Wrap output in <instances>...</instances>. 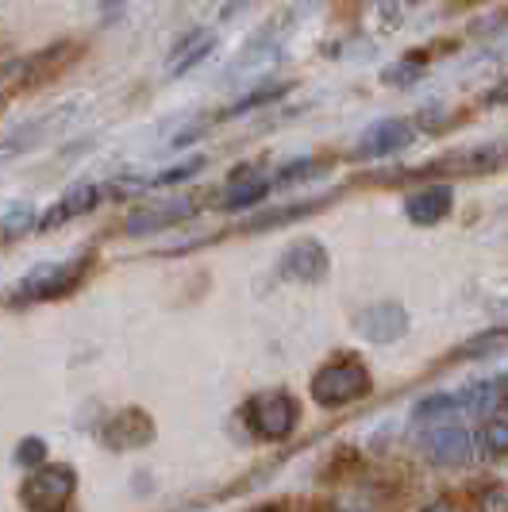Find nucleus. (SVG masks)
Instances as JSON below:
<instances>
[{
  "label": "nucleus",
  "mask_w": 508,
  "mask_h": 512,
  "mask_svg": "<svg viewBox=\"0 0 508 512\" xmlns=\"http://www.w3.org/2000/svg\"><path fill=\"white\" fill-rule=\"evenodd\" d=\"M312 401L320 405V409H343V405H355L362 397H370V389H374V378H370V370H366V362L362 359H331L324 362L316 374H312Z\"/></svg>",
  "instance_id": "1"
},
{
  "label": "nucleus",
  "mask_w": 508,
  "mask_h": 512,
  "mask_svg": "<svg viewBox=\"0 0 508 512\" xmlns=\"http://www.w3.org/2000/svg\"><path fill=\"white\" fill-rule=\"evenodd\" d=\"M77 493V470L66 462H47L31 470L20 486V501L27 512H66Z\"/></svg>",
  "instance_id": "2"
},
{
  "label": "nucleus",
  "mask_w": 508,
  "mask_h": 512,
  "mask_svg": "<svg viewBox=\"0 0 508 512\" xmlns=\"http://www.w3.org/2000/svg\"><path fill=\"white\" fill-rule=\"evenodd\" d=\"M247 424L258 439L266 443H281L297 432L301 424V405L293 393L285 389H266V393H254L247 401Z\"/></svg>",
  "instance_id": "3"
},
{
  "label": "nucleus",
  "mask_w": 508,
  "mask_h": 512,
  "mask_svg": "<svg viewBox=\"0 0 508 512\" xmlns=\"http://www.w3.org/2000/svg\"><path fill=\"white\" fill-rule=\"evenodd\" d=\"M328 270H331V258H328V247H324L320 239H297V243L278 258V278L297 282V285L324 282Z\"/></svg>",
  "instance_id": "4"
},
{
  "label": "nucleus",
  "mask_w": 508,
  "mask_h": 512,
  "mask_svg": "<svg viewBox=\"0 0 508 512\" xmlns=\"http://www.w3.org/2000/svg\"><path fill=\"white\" fill-rule=\"evenodd\" d=\"M355 332L370 343H397L408 332V308L401 301H374L355 312Z\"/></svg>",
  "instance_id": "5"
},
{
  "label": "nucleus",
  "mask_w": 508,
  "mask_h": 512,
  "mask_svg": "<svg viewBox=\"0 0 508 512\" xmlns=\"http://www.w3.org/2000/svg\"><path fill=\"white\" fill-rule=\"evenodd\" d=\"M81 282V262H58V266H39L31 270L24 282L16 285V301L31 305V301H54L66 289H74Z\"/></svg>",
  "instance_id": "6"
},
{
  "label": "nucleus",
  "mask_w": 508,
  "mask_h": 512,
  "mask_svg": "<svg viewBox=\"0 0 508 512\" xmlns=\"http://www.w3.org/2000/svg\"><path fill=\"white\" fill-rule=\"evenodd\" d=\"M412 139H416V124L412 120L385 116V120H378V124H370V128L362 131L355 154L358 158H385V154L405 151Z\"/></svg>",
  "instance_id": "7"
},
{
  "label": "nucleus",
  "mask_w": 508,
  "mask_h": 512,
  "mask_svg": "<svg viewBox=\"0 0 508 512\" xmlns=\"http://www.w3.org/2000/svg\"><path fill=\"white\" fill-rule=\"evenodd\" d=\"M451 208H455V189L447 181H432V185H424V189L405 197V216L408 224H416V228L443 224L451 216Z\"/></svg>",
  "instance_id": "8"
},
{
  "label": "nucleus",
  "mask_w": 508,
  "mask_h": 512,
  "mask_svg": "<svg viewBox=\"0 0 508 512\" xmlns=\"http://www.w3.org/2000/svg\"><path fill=\"white\" fill-rule=\"evenodd\" d=\"M508 166V147H497V143H485V147H470V151L447 154L435 162L439 174H462V178H478V174H493Z\"/></svg>",
  "instance_id": "9"
},
{
  "label": "nucleus",
  "mask_w": 508,
  "mask_h": 512,
  "mask_svg": "<svg viewBox=\"0 0 508 512\" xmlns=\"http://www.w3.org/2000/svg\"><path fill=\"white\" fill-rule=\"evenodd\" d=\"M424 455L435 462V466H462L474 455V436L458 424H447V428H432L424 436Z\"/></svg>",
  "instance_id": "10"
},
{
  "label": "nucleus",
  "mask_w": 508,
  "mask_h": 512,
  "mask_svg": "<svg viewBox=\"0 0 508 512\" xmlns=\"http://www.w3.org/2000/svg\"><path fill=\"white\" fill-rule=\"evenodd\" d=\"M154 436V424L147 412L139 409H124L116 412L108 424H104V447H112V451H131V447H143V443H151Z\"/></svg>",
  "instance_id": "11"
},
{
  "label": "nucleus",
  "mask_w": 508,
  "mask_h": 512,
  "mask_svg": "<svg viewBox=\"0 0 508 512\" xmlns=\"http://www.w3.org/2000/svg\"><path fill=\"white\" fill-rule=\"evenodd\" d=\"M212 51H216V35H212L208 27H197V31H189L178 47L170 51V58H166V74L170 77L189 74V70H193V66H201Z\"/></svg>",
  "instance_id": "12"
},
{
  "label": "nucleus",
  "mask_w": 508,
  "mask_h": 512,
  "mask_svg": "<svg viewBox=\"0 0 508 512\" xmlns=\"http://www.w3.org/2000/svg\"><path fill=\"white\" fill-rule=\"evenodd\" d=\"M104 197L101 185H77V189H70L66 197H58L47 212H43V228H58V224H66V220H77V216H85L89 208H97Z\"/></svg>",
  "instance_id": "13"
},
{
  "label": "nucleus",
  "mask_w": 508,
  "mask_h": 512,
  "mask_svg": "<svg viewBox=\"0 0 508 512\" xmlns=\"http://www.w3.org/2000/svg\"><path fill=\"white\" fill-rule=\"evenodd\" d=\"M189 216H193V201H170V205H154V208L131 212L124 228L131 231V235H147V231H162V228H170V224H181V220H189Z\"/></svg>",
  "instance_id": "14"
},
{
  "label": "nucleus",
  "mask_w": 508,
  "mask_h": 512,
  "mask_svg": "<svg viewBox=\"0 0 508 512\" xmlns=\"http://www.w3.org/2000/svg\"><path fill=\"white\" fill-rule=\"evenodd\" d=\"M458 416H466L458 393H432V397L416 401V409H412V424H420V428H428V432H432V428H447V424H455Z\"/></svg>",
  "instance_id": "15"
},
{
  "label": "nucleus",
  "mask_w": 508,
  "mask_h": 512,
  "mask_svg": "<svg viewBox=\"0 0 508 512\" xmlns=\"http://www.w3.org/2000/svg\"><path fill=\"white\" fill-rule=\"evenodd\" d=\"M270 189H274V181L266 178V174H239L224 189V208H254Z\"/></svg>",
  "instance_id": "16"
},
{
  "label": "nucleus",
  "mask_w": 508,
  "mask_h": 512,
  "mask_svg": "<svg viewBox=\"0 0 508 512\" xmlns=\"http://www.w3.org/2000/svg\"><path fill=\"white\" fill-rule=\"evenodd\" d=\"M458 397H462V412H466V416L489 420V409L501 405V382L485 378V382H474V385H466V389H458Z\"/></svg>",
  "instance_id": "17"
},
{
  "label": "nucleus",
  "mask_w": 508,
  "mask_h": 512,
  "mask_svg": "<svg viewBox=\"0 0 508 512\" xmlns=\"http://www.w3.org/2000/svg\"><path fill=\"white\" fill-rule=\"evenodd\" d=\"M501 351H508V328H489V332H478L474 339L458 343L455 359H489Z\"/></svg>",
  "instance_id": "18"
},
{
  "label": "nucleus",
  "mask_w": 508,
  "mask_h": 512,
  "mask_svg": "<svg viewBox=\"0 0 508 512\" xmlns=\"http://www.w3.org/2000/svg\"><path fill=\"white\" fill-rule=\"evenodd\" d=\"M478 443H482L489 455H508V416H489V420H482Z\"/></svg>",
  "instance_id": "19"
},
{
  "label": "nucleus",
  "mask_w": 508,
  "mask_h": 512,
  "mask_svg": "<svg viewBox=\"0 0 508 512\" xmlns=\"http://www.w3.org/2000/svg\"><path fill=\"white\" fill-rule=\"evenodd\" d=\"M324 205V201H301V205H289L281 208V212H266V216H254L247 228H274V224H289V220H301V216H308V212H316V208Z\"/></svg>",
  "instance_id": "20"
},
{
  "label": "nucleus",
  "mask_w": 508,
  "mask_h": 512,
  "mask_svg": "<svg viewBox=\"0 0 508 512\" xmlns=\"http://www.w3.org/2000/svg\"><path fill=\"white\" fill-rule=\"evenodd\" d=\"M289 85L285 81H266L262 89H251L247 97H239V101L228 108V116H239V112H247V108H258V104H266V101H278L281 93H285Z\"/></svg>",
  "instance_id": "21"
},
{
  "label": "nucleus",
  "mask_w": 508,
  "mask_h": 512,
  "mask_svg": "<svg viewBox=\"0 0 508 512\" xmlns=\"http://www.w3.org/2000/svg\"><path fill=\"white\" fill-rule=\"evenodd\" d=\"M424 74V54H416V58H401V62H393L389 70H385V85H412L416 77Z\"/></svg>",
  "instance_id": "22"
},
{
  "label": "nucleus",
  "mask_w": 508,
  "mask_h": 512,
  "mask_svg": "<svg viewBox=\"0 0 508 512\" xmlns=\"http://www.w3.org/2000/svg\"><path fill=\"white\" fill-rule=\"evenodd\" d=\"M201 166H204V158L178 162V166H170V170H162V174H154V178H143L139 181V189H147V185H174V181H185V178H193Z\"/></svg>",
  "instance_id": "23"
},
{
  "label": "nucleus",
  "mask_w": 508,
  "mask_h": 512,
  "mask_svg": "<svg viewBox=\"0 0 508 512\" xmlns=\"http://www.w3.org/2000/svg\"><path fill=\"white\" fill-rule=\"evenodd\" d=\"M35 224V208L31 205H20V208H8L4 216H0V235L4 239H12V235H20Z\"/></svg>",
  "instance_id": "24"
},
{
  "label": "nucleus",
  "mask_w": 508,
  "mask_h": 512,
  "mask_svg": "<svg viewBox=\"0 0 508 512\" xmlns=\"http://www.w3.org/2000/svg\"><path fill=\"white\" fill-rule=\"evenodd\" d=\"M316 170H324V162H316V158H297V162H289V166H281L274 185H293V181H305L308 174H316Z\"/></svg>",
  "instance_id": "25"
},
{
  "label": "nucleus",
  "mask_w": 508,
  "mask_h": 512,
  "mask_svg": "<svg viewBox=\"0 0 508 512\" xmlns=\"http://www.w3.org/2000/svg\"><path fill=\"white\" fill-rule=\"evenodd\" d=\"M16 462H24L31 470L47 466V443H43V439H24V443L16 447Z\"/></svg>",
  "instance_id": "26"
},
{
  "label": "nucleus",
  "mask_w": 508,
  "mask_h": 512,
  "mask_svg": "<svg viewBox=\"0 0 508 512\" xmlns=\"http://www.w3.org/2000/svg\"><path fill=\"white\" fill-rule=\"evenodd\" d=\"M420 512H462V509H458L455 501H432V505H424Z\"/></svg>",
  "instance_id": "27"
},
{
  "label": "nucleus",
  "mask_w": 508,
  "mask_h": 512,
  "mask_svg": "<svg viewBox=\"0 0 508 512\" xmlns=\"http://www.w3.org/2000/svg\"><path fill=\"white\" fill-rule=\"evenodd\" d=\"M501 401H505V405H508V374H505V378H501Z\"/></svg>",
  "instance_id": "28"
}]
</instances>
